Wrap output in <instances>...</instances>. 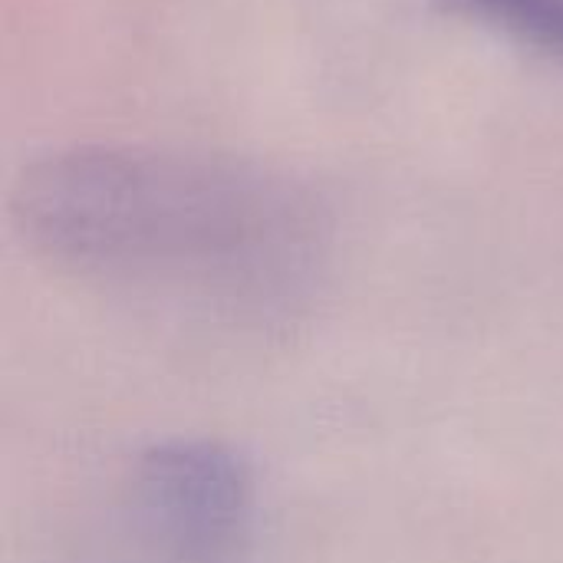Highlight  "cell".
<instances>
[{
    "instance_id": "3957f363",
    "label": "cell",
    "mask_w": 563,
    "mask_h": 563,
    "mask_svg": "<svg viewBox=\"0 0 563 563\" xmlns=\"http://www.w3.org/2000/svg\"><path fill=\"white\" fill-rule=\"evenodd\" d=\"M472 20L563 59V0H449Z\"/></svg>"
},
{
    "instance_id": "6da1fadb",
    "label": "cell",
    "mask_w": 563,
    "mask_h": 563,
    "mask_svg": "<svg viewBox=\"0 0 563 563\" xmlns=\"http://www.w3.org/2000/svg\"><path fill=\"white\" fill-rule=\"evenodd\" d=\"M13 228L49 267L228 317H277L310 294L327 221L284 175L221 155L73 145L30 162Z\"/></svg>"
},
{
    "instance_id": "7a4b0ae2",
    "label": "cell",
    "mask_w": 563,
    "mask_h": 563,
    "mask_svg": "<svg viewBox=\"0 0 563 563\" xmlns=\"http://www.w3.org/2000/svg\"><path fill=\"white\" fill-rule=\"evenodd\" d=\"M254 511L247 462L208 439L152 445L125 488L129 534L145 563H244Z\"/></svg>"
}]
</instances>
